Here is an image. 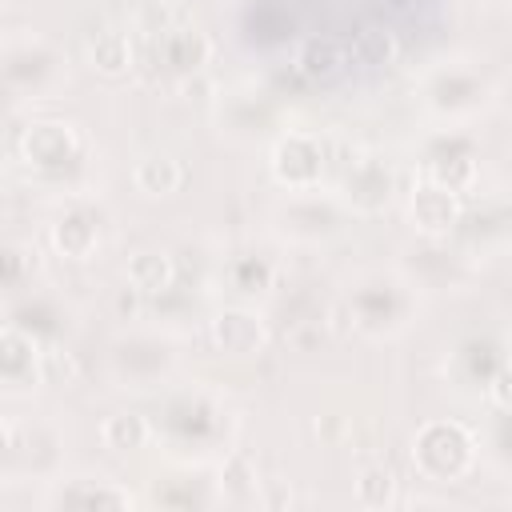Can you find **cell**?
I'll use <instances>...</instances> for the list:
<instances>
[{"mask_svg":"<svg viewBox=\"0 0 512 512\" xmlns=\"http://www.w3.org/2000/svg\"><path fill=\"white\" fill-rule=\"evenodd\" d=\"M412 464L424 480L456 484L476 464V436L456 420H428L412 440Z\"/></svg>","mask_w":512,"mask_h":512,"instance_id":"obj_1","label":"cell"},{"mask_svg":"<svg viewBox=\"0 0 512 512\" xmlns=\"http://www.w3.org/2000/svg\"><path fill=\"white\" fill-rule=\"evenodd\" d=\"M220 488H228V492H248V496H256V476H252V468H248V460L244 456H228L224 460V468H220Z\"/></svg>","mask_w":512,"mask_h":512,"instance_id":"obj_20","label":"cell"},{"mask_svg":"<svg viewBox=\"0 0 512 512\" xmlns=\"http://www.w3.org/2000/svg\"><path fill=\"white\" fill-rule=\"evenodd\" d=\"M460 92H480V96H484V84H480L476 76H468V72H440V76L428 84V104H432L436 112H444V116H460V112L480 108L476 100H468V96H460Z\"/></svg>","mask_w":512,"mask_h":512,"instance_id":"obj_11","label":"cell"},{"mask_svg":"<svg viewBox=\"0 0 512 512\" xmlns=\"http://www.w3.org/2000/svg\"><path fill=\"white\" fill-rule=\"evenodd\" d=\"M396 36L388 32V28H360L356 32V40H352V60L356 64H364V68H384V64H392L396 60Z\"/></svg>","mask_w":512,"mask_h":512,"instance_id":"obj_17","label":"cell"},{"mask_svg":"<svg viewBox=\"0 0 512 512\" xmlns=\"http://www.w3.org/2000/svg\"><path fill=\"white\" fill-rule=\"evenodd\" d=\"M208 332H212V344L224 356H252V352H260L268 344V328H264V320L252 308H224V312H216Z\"/></svg>","mask_w":512,"mask_h":512,"instance_id":"obj_6","label":"cell"},{"mask_svg":"<svg viewBox=\"0 0 512 512\" xmlns=\"http://www.w3.org/2000/svg\"><path fill=\"white\" fill-rule=\"evenodd\" d=\"M204 56H208V44H204V36H196V32H172V36L164 40V60H168L172 68H180V72L200 68Z\"/></svg>","mask_w":512,"mask_h":512,"instance_id":"obj_19","label":"cell"},{"mask_svg":"<svg viewBox=\"0 0 512 512\" xmlns=\"http://www.w3.org/2000/svg\"><path fill=\"white\" fill-rule=\"evenodd\" d=\"M0 372H4L8 384L44 380V352L16 324H4V332H0Z\"/></svg>","mask_w":512,"mask_h":512,"instance_id":"obj_7","label":"cell"},{"mask_svg":"<svg viewBox=\"0 0 512 512\" xmlns=\"http://www.w3.org/2000/svg\"><path fill=\"white\" fill-rule=\"evenodd\" d=\"M356 500L368 504V508H384L396 500V476L384 468V464H372L356 476Z\"/></svg>","mask_w":512,"mask_h":512,"instance_id":"obj_18","label":"cell"},{"mask_svg":"<svg viewBox=\"0 0 512 512\" xmlns=\"http://www.w3.org/2000/svg\"><path fill=\"white\" fill-rule=\"evenodd\" d=\"M424 176L432 180V184H440V188H448V192H468L472 184H476V160L468 156V152H456V156H432L428 160V168H424Z\"/></svg>","mask_w":512,"mask_h":512,"instance_id":"obj_16","label":"cell"},{"mask_svg":"<svg viewBox=\"0 0 512 512\" xmlns=\"http://www.w3.org/2000/svg\"><path fill=\"white\" fill-rule=\"evenodd\" d=\"M52 244H56V252L68 256V260H88V256L100 248V224H96V216H88V212H80V208L56 216V224H52Z\"/></svg>","mask_w":512,"mask_h":512,"instance_id":"obj_9","label":"cell"},{"mask_svg":"<svg viewBox=\"0 0 512 512\" xmlns=\"http://www.w3.org/2000/svg\"><path fill=\"white\" fill-rule=\"evenodd\" d=\"M124 276H128V284H132L136 292H144V296H160V292L172 288V280H176V264H172L168 252H136V256L128 260V268H124Z\"/></svg>","mask_w":512,"mask_h":512,"instance_id":"obj_13","label":"cell"},{"mask_svg":"<svg viewBox=\"0 0 512 512\" xmlns=\"http://www.w3.org/2000/svg\"><path fill=\"white\" fill-rule=\"evenodd\" d=\"M488 400H492L496 408L512 412V364H504V368H496V372L488 376Z\"/></svg>","mask_w":512,"mask_h":512,"instance_id":"obj_21","label":"cell"},{"mask_svg":"<svg viewBox=\"0 0 512 512\" xmlns=\"http://www.w3.org/2000/svg\"><path fill=\"white\" fill-rule=\"evenodd\" d=\"M132 184L144 192V196H172L180 192L184 184V164L168 152H156V156H144L136 168H132Z\"/></svg>","mask_w":512,"mask_h":512,"instance_id":"obj_12","label":"cell"},{"mask_svg":"<svg viewBox=\"0 0 512 512\" xmlns=\"http://www.w3.org/2000/svg\"><path fill=\"white\" fill-rule=\"evenodd\" d=\"M272 176L288 192H308L324 176V148L308 132H284L272 144Z\"/></svg>","mask_w":512,"mask_h":512,"instance_id":"obj_3","label":"cell"},{"mask_svg":"<svg viewBox=\"0 0 512 512\" xmlns=\"http://www.w3.org/2000/svg\"><path fill=\"white\" fill-rule=\"evenodd\" d=\"M408 220H412V228H416L420 236L444 240V236L456 232V224L464 220V208H460V196H456V192H448V188L424 180V184L412 192V200H408Z\"/></svg>","mask_w":512,"mask_h":512,"instance_id":"obj_5","label":"cell"},{"mask_svg":"<svg viewBox=\"0 0 512 512\" xmlns=\"http://www.w3.org/2000/svg\"><path fill=\"white\" fill-rule=\"evenodd\" d=\"M88 60H92V68L100 76H124L132 68V40L120 28H104L88 44Z\"/></svg>","mask_w":512,"mask_h":512,"instance_id":"obj_14","label":"cell"},{"mask_svg":"<svg viewBox=\"0 0 512 512\" xmlns=\"http://www.w3.org/2000/svg\"><path fill=\"white\" fill-rule=\"evenodd\" d=\"M20 152H24V160L32 168L56 172V168H68L80 156V140H76V128L64 124V120H36L24 132Z\"/></svg>","mask_w":512,"mask_h":512,"instance_id":"obj_4","label":"cell"},{"mask_svg":"<svg viewBox=\"0 0 512 512\" xmlns=\"http://www.w3.org/2000/svg\"><path fill=\"white\" fill-rule=\"evenodd\" d=\"M344 64H348V52H344V44L336 36H312L296 52V68L308 80H320V84L324 80H336L344 72Z\"/></svg>","mask_w":512,"mask_h":512,"instance_id":"obj_10","label":"cell"},{"mask_svg":"<svg viewBox=\"0 0 512 512\" xmlns=\"http://www.w3.org/2000/svg\"><path fill=\"white\" fill-rule=\"evenodd\" d=\"M388 192H392V176H388V168L384 164H376V160H360L352 172H348V180H344V200L356 208V212H380L384 204H388Z\"/></svg>","mask_w":512,"mask_h":512,"instance_id":"obj_8","label":"cell"},{"mask_svg":"<svg viewBox=\"0 0 512 512\" xmlns=\"http://www.w3.org/2000/svg\"><path fill=\"white\" fill-rule=\"evenodd\" d=\"M352 328H364V332H396L408 324V284H400L396 276H372L364 280L352 300Z\"/></svg>","mask_w":512,"mask_h":512,"instance_id":"obj_2","label":"cell"},{"mask_svg":"<svg viewBox=\"0 0 512 512\" xmlns=\"http://www.w3.org/2000/svg\"><path fill=\"white\" fill-rule=\"evenodd\" d=\"M100 440L112 452H132V448H144L152 440V424L136 412H116L100 424Z\"/></svg>","mask_w":512,"mask_h":512,"instance_id":"obj_15","label":"cell"}]
</instances>
